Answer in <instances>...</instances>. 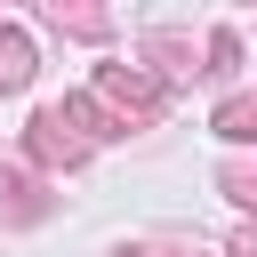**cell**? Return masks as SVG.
<instances>
[{"label": "cell", "mask_w": 257, "mask_h": 257, "mask_svg": "<svg viewBox=\"0 0 257 257\" xmlns=\"http://www.w3.org/2000/svg\"><path fill=\"white\" fill-rule=\"evenodd\" d=\"M96 137H112V128L96 120V104H88V96L40 104V112L24 120V145H32V161H40V169H80V161L96 153Z\"/></svg>", "instance_id": "6da1fadb"}, {"label": "cell", "mask_w": 257, "mask_h": 257, "mask_svg": "<svg viewBox=\"0 0 257 257\" xmlns=\"http://www.w3.org/2000/svg\"><path fill=\"white\" fill-rule=\"evenodd\" d=\"M88 104H96V120H104L112 137H128V128H153V120H161L169 88H161L145 64H96V88H88Z\"/></svg>", "instance_id": "7a4b0ae2"}, {"label": "cell", "mask_w": 257, "mask_h": 257, "mask_svg": "<svg viewBox=\"0 0 257 257\" xmlns=\"http://www.w3.org/2000/svg\"><path fill=\"white\" fill-rule=\"evenodd\" d=\"M24 80H32V40H24L16 24H0V96L24 88Z\"/></svg>", "instance_id": "3957f363"}, {"label": "cell", "mask_w": 257, "mask_h": 257, "mask_svg": "<svg viewBox=\"0 0 257 257\" xmlns=\"http://www.w3.org/2000/svg\"><path fill=\"white\" fill-rule=\"evenodd\" d=\"M209 128H217V137H233V145H257V96H225Z\"/></svg>", "instance_id": "277c9868"}, {"label": "cell", "mask_w": 257, "mask_h": 257, "mask_svg": "<svg viewBox=\"0 0 257 257\" xmlns=\"http://www.w3.org/2000/svg\"><path fill=\"white\" fill-rule=\"evenodd\" d=\"M0 209H8L16 225H32V217H40V193H32V177H0Z\"/></svg>", "instance_id": "5b68a950"}, {"label": "cell", "mask_w": 257, "mask_h": 257, "mask_svg": "<svg viewBox=\"0 0 257 257\" xmlns=\"http://www.w3.org/2000/svg\"><path fill=\"white\" fill-rule=\"evenodd\" d=\"M217 185H225L241 209H257V161H225V169H217Z\"/></svg>", "instance_id": "8992f818"}, {"label": "cell", "mask_w": 257, "mask_h": 257, "mask_svg": "<svg viewBox=\"0 0 257 257\" xmlns=\"http://www.w3.org/2000/svg\"><path fill=\"white\" fill-rule=\"evenodd\" d=\"M56 24H64V32H80V40H104V32H112V16H104V8H56Z\"/></svg>", "instance_id": "52a82bcc"}, {"label": "cell", "mask_w": 257, "mask_h": 257, "mask_svg": "<svg viewBox=\"0 0 257 257\" xmlns=\"http://www.w3.org/2000/svg\"><path fill=\"white\" fill-rule=\"evenodd\" d=\"M145 56H153V64H169V72H193V64H185L193 48H185L177 32H153V40H145Z\"/></svg>", "instance_id": "ba28073f"}, {"label": "cell", "mask_w": 257, "mask_h": 257, "mask_svg": "<svg viewBox=\"0 0 257 257\" xmlns=\"http://www.w3.org/2000/svg\"><path fill=\"white\" fill-rule=\"evenodd\" d=\"M225 257H257V225H241V233L225 241Z\"/></svg>", "instance_id": "9c48e42d"}, {"label": "cell", "mask_w": 257, "mask_h": 257, "mask_svg": "<svg viewBox=\"0 0 257 257\" xmlns=\"http://www.w3.org/2000/svg\"><path fill=\"white\" fill-rule=\"evenodd\" d=\"M120 257H153V249H120Z\"/></svg>", "instance_id": "30bf717a"}]
</instances>
